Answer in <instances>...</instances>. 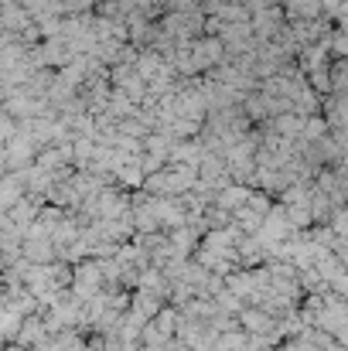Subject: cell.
Returning <instances> with one entry per match:
<instances>
[{
  "label": "cell",
  "instance_id": "6da1fadb",
  "mask_svg": "<svg viewBox=\"0 0 348 351\" xmlns=\"http://www.w3.org/2000/svg\"><path fill=\"white\" fill-rule=\"evenodd\" d=\"M100 276H103V266H82L76 273V293L79 297H93L100 290Z\"/></svg>",
  "mask_w": 348,
  "mask_h": 351
},
{
  "label": "cell",
  "instance_id": "3957f363",
  "mask_svg": "<svg viewBox=\"0 0 348 351\" xmlns=\"http://www.w3.org/2000/svg\"><path fill=\"white\" fill-rule=\"evenodd\" d=\"M314 7H318V0H290V10H297V14H304V17H311Z\"/></svg>",
  "mask_w": 348,
  "mask_h": 351
},
{
  "label": "cell",
  "instance_id": "7a4b0ae2",
  "mask_svg": "<svg viewBox=\"0 0 348 351\" xmlns=\"http://www.w3.org/2000/svg\"><path fill=\"white\" fill-rule=\"evenodd\" d=\"M246 198H249V191H246V188H226V191H222V198H219V205H222L226 212H239V208L246 205Z\"/></svg>",
  "mask_w": 348,
  "mask_h": 351
}]
</instances>
